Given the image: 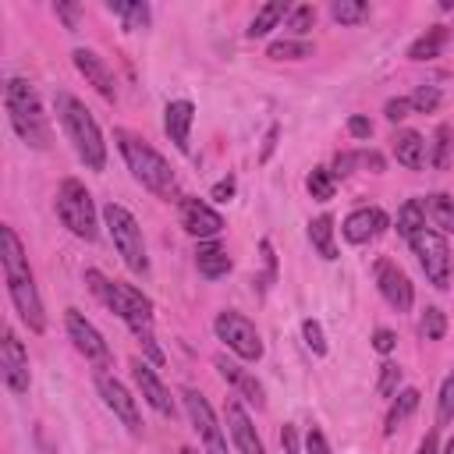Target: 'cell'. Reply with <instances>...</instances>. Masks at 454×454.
I'll list each match as a JSON object with an SVG mask.
<instances>
[{
	"mask_svg": "<svg viewBox=\"0 0 454 454\" xmlns=\"http://www.w3.org/2000/svg\"><path fill=\"white\" fill-rule=\"evenodd\" d=\"M436 419L440 422H450L454 419V372L443 380L440 387V397H436Z\"/></svg>",
	"mask_w": 454,
	"mask_h": 454,
	"instance_id": "f35d334b",
	"label": "cell"
},
{
	"mask_svg": "<svg viewBox=\"0 0 454 454\" xmlns=\"http://www.w3.org/2000/svg\"><path fill=\"white\" fill-rule=\"evenodd\" d=\"M419 454H436V433H426V440L419 443Z\"/></svg>",
	"mask_w": 454,
	"mask_h": 454,
	"instance_id": "f5cc1de1",
	"label": "cell"
},
{
	"mask_svg": "<svg viewBox=\"0 0 454 454\" xmlns=\"http://www.w3.org/2000/svg\"><path fill=\"white\" fill-rule=\"evenodd\" d=\"M372 277H376V287H380V294H383V301H387L390 309H397V312H408V309H411V301H415V287H411L408 273H404L397 262H390V259H376Z\"/></svg>",
	"mask_w": 454,
	"mask_h": 454,
	"instance_id": "7c38bea8",
	"label": "cell"
},
{
	"mask_svg": "<svg viewBox=\"0 0 454 454\" xmlns=\"http://www.w3.org/2000/svg\"><path fill=\"white\" fill-rule=\"evenodd\" d=\"M408 103H411L415 114H433V110L440 106V89H436V85H419V89L408 96Z\"/></svg>",
	"mask_w": 454,
	"mask_h": 454,
	"instance_id": "d590c367",
	"label": "cell"
},
{
	"mask_svg": "<svg viewBox=\"0 0 454 454\" xmlns=\"http://www.w3.org/2000/svg\"><path fill=\"white\" fill-rule=\"evenodd\" d=\"M277 135H280V128L273 124V128L266 131V142H262V156H259V160H270V156H273V149H277Z\"/></svg>",
	"mask_w": 454,
	"mask_h": 454,
	"instance_id": "816d5d0a",
	"label": "cell"
},
{
	"mask_svg": "<svg viewBox=\"0 0 454 454\" xmlns=\"http://www.w3.org/2000/svg\"><path fill=\"white\" fill-rule=\"evenodd\" d=\"M397 383H401V365H394V362H383V365H380V383H376V390H380L383 397H394Z\"/></svg>",
	"mask_w": 454,
	"mask_h": 454,
	"instance_id": "ab89813d",
	"label": "cell"
},
{
	"mask_svg": "<svg viewBox=\"0 0 454 454\" xmlns=\"http://www.w3.org/2000/svg\"><path fill=\"white\" fill-rule=\"evenodd\" d=\"M103 223L110 231V241L117 248V255L124 259V266L131 273H149V255H145V238H142V227L138 220L121 206V202H106L103 206Z\"/></svg>",
	"mask_w": 454,
	"mask_h": 454,
	"instance_id": "8992f818",
	"label": "cell"
},
{
	"mask_svg": "<svg viewBox=\"0 0 454 454\" xmlns=\"http://www.w3.org/2000/svg\"><path fill=\"white\" fill-rule=\"evenodd\" d=\"M280 443H284L287 454H298V433H294V426H284L280 429Z\"/></svg>",
	"mask_w": 454,
	"mask_h": 454,
	"instance_id": "f907efd6",
	"label": "cell"
},
{
	"mask_svg": "<svg viewBox=\"0 0 454 454\" xmlns=\"http://www.w3.org/2000/svg\"><path fill=\"white\" fill-rule=\"evenodd\" d=\"M355 156H358V163L369 167L372 174H383V156H380L376 149H362V153H355Z\"/></svg>",
	"mask_w": 454,
	"mask_h": 454,
	"instance_id": "681fc988",
	"label": "cell"
},
{
	"mask_svg": "<svg viewBox=\"0 0 454 454\" xmlns=\"http://www.w3.org/2000/svg\"><path fill=\"white\" fill-rule=\"evenodd\" d=\"M387 227H390V216L383 209H376V206H362V209L348 213L344 223H340V231H344V238L351 245H365V241L380 238Z\"/></svg>",
	"mask_w": 454,
	"mask_h": 454,
	"instance_id": "ac0fdd59",
	"label": "cell"
},
{
	"mask_svg": "<svg viewBox=\"0 0 454 454\" xmlns=\"http://www.w3.org/2000/svg\"><path fill=\"white\" fill-rule=\"evenodd\" d=\"M192 124H195V106L188 99H170L163 106V131H167V138L174 142L177 153H188Z\"/></svg>",
	"mask_w": 454,
	"mask_h": 454,
	"instance_id": "ffe728a7",
	"label": "cell"
},
{
	"mask_svg": "<svg viewBox=\"0 0 454 454\" xmlns=\"http://www.w3.org/2000/svg\"><path fill=\"white\" fill-rule=\"evenodd\" d=\"M291 14V4H284V0H270V4H262L259 11H255V18L248 21V39H259V35H266L270 28H277V21L280 18H287Z\"/></svg>",
	"mask_w": 454,
	"mask_h": 454,
	"instance_id": "d4e9b609",
	"label": "cell"
},
{
	"mask_svg": "<svg viewBox=\"0 0 454 454\" xmlns=\"http://www.w3.org/2000/svg\"><path fill=\"white\" fill-rule=\"evenodd\" d=\"M408 245H411V252H415V259H419V266H422L426 280H429L433 287L447 291V287H450V273H454L447 238H443L436 227H422Z\"/></svg>",
	"mask_w": 454,
	"mask_h": 454,
	"instance_id": "ba28073f",
	"label": "cell"
},
{
	"mask_svg": "<svg viewBox=\"0 0 454 454\" xmlns=\"http://www.w3.org/2000/svg\"><path fill=\"white\" fill-rule=\"evenodd\" d=\"M131 376H135V387H138V394L145 397V404L153 408V411H160V415H174V397H170V390L163 387V380L156 376V369L149 365V362H142V358H131Z\"/></svg>",
	"mask_w": 454,
	"mask_h": 454,
	"instance_id": "e0dca14e",
	"label": "cell"
},
{
	"mask_svg": "<svg viewBox=\"0 0 454 454\" xmlns=\"http://www.w3.org/2000/svg\"><path fill=\"white\" fill-rule=\"evenodd\" d=\"M0 376H4L11 394H18V397L28 394V383H32L28 355H25V348H21V340H18V333L11 326L4 330V340H0Z\"/></svg>",
	"mask_w": 454,
	"mask_h": 454,
	"instance_id": "4fadbf2b",
	"label": "cell"
},
{
	"mask_svg": "<svg viewBox=\"0 0 454 454\" xmlns=\"http://www.w3.org/2000/svg\"><path fill=\"white\" fill-rule=\"evenodd\" d=\"M57 216H60V223L74 238L96 241V234H99V227H96V206H92L89 188L78 177H64L60 181V188H57Z\"/></svg>",
	"mask_w": 454,
	"mask_h": 454,
	"instance_id": "52a82bcc",
	"label": "cell"
},
{
	"mask_svg": "<svg viewBox=\"0 0 454 454\" xmlns=\"http://www.w3.org/2000/svg\"><path fill=\"white\" fill-rule=\"evenodd\" d=\"M0 262H4V280H7V298L18 312V319L32 330V333H43L46 330V312H43V298H39V287H35V277H32V266H28V255L14 234L11 223H0Z\"/></svg>",
	"mask_w": 454,
	"mask_h": 454,
	"instance_id": "6da1fadb",
	"label": "cell"
},
{
	"mask_svg": "<svg viewBox=\"0 0 454 454\" xmlns=\"http://www.w3.org/2000/svg\"><path fill=\"white\" fill-rule=\"evenodd\" d=\"M383 114H387V121H404L408 114H411V103H408V96H394V99H387V106H383Z\"/></svg>",
	"mask_w": 454,
	"mask_h": 454,
	"instance_id": "60d3db41",
	"label": "cell"
},
{
	"mask_svg": "<svg viewBox=\"0 0 454 454\" xmlns=\"http://www.w3.org/2000/svg\"><path fill=\"white\" fill-rule=\"evenodd\" d=\"M227 433H231L238 454H266V447H262L248 411L241 408V401H227Z\"/></svg>",
	"mask_w": 454,
	"mask_h": 454,
	"instance_id": "d6986e66",
	"label": "cell"
},
{
	"mask_svg": "<svg viewBox=\"0 0 454 454\" xmlns=\"http://www.w3.org/2000/svg\"><path fill=\"white\" fill-rule=\"evenodd\" d=\"M390 142H394V156H397V163H401V167L419 170V167L426 163V142H422V135H419V131L404 128V131H397Z\"/></svg>",
	"mask_w": 454,
	"mask_h": 454,
	"instance_id": "603a6c76",
	"label": "cell"
},
{
	"mask_svg": "<svg viewBox=\"0 0 454 454\" xmlns=\"http://www.w3.org/2000/svg\"><path fill=\"white\" fill-rule=\"evenodd\" d=\"M78 11H82L78 4H64V0H57V4H53V14H57V18H60V21H64L71 32L78 28Z\"/></svg>",
	"mask_w": 454,
	"mask_h": 454,
	"instance_id": "7bdbcfd3",
	"label": "cell"
},
{
	"mask_svg": "<svg viewBox=\"0 0 454 454\" xmlns=\"http://www.w3.org/2000/svg\"><path fill=\"white\" fill-rule=\"evenodd\" d=\"M181 401H184V411H188V419H192V429L202 436L206 454H227V440H223V429H220V422H216L209 401H206L199 390H192V387L181 390Z\"/></svg>",
	"mask_w": 454,
	"mask_h": 454,
	"instance_id": "8fae6325",
	"label": "cell"
},
{
	"mask_svg": "<svg viewBox=\"0 0 454 454\" xmlns=\"http://www.w3.org/2000/svg\"><path fill=\"white\" fill-rule=\"evenodd\" d=\"M234 188H238V181H234V177H223V181H216V184H213L209 199H213V202H231Z\"/></svg>",
	"mask_w": 454,
	"mask_h": 454,
	"instance_id": "7dc6e473",
	"label": "cell"
},
{
	"mask_svg": "<svg viewBox=\"0 0 454 454\" xmlns=\"http://www.w3.org/2000/svg\"><path fill=\"white\" fill-rule=\"evenodd\" d=\"M301 337H305V348L312 351V355H326V337H323V326H319V319H301Z\"/></svg>",
	"mask_w": 454,
	"mask_h": 454,
	"instance_id": "8d00e7d4",
	"label": "cell"
},
{
	"mask_svg": "<svg viewBox=\"0 0 454 454\" xmlns=\"http://www.w3.org/2000/svg\"><path fill=\"white\" fill-rule=\"evenodd\" d=\"M450 145H454L450 124H436V131H433V167H436V170H447V163H450Z\"/></svg>",
	"mask_w": 454,
	"mask_h": 454,
	"instance_id": "e575fe53",
	"label": "cell"
},
{
	"mask_svg": "<svg viewBox=\"0 0 454 454\" xmlns=\"http://www.w3.org/2000/svg\"><path fill=\"white\" fill-rule=\"evenodd\" d=\"M106 11H110V14H121V18H124V28H149V18H153L149 4H142V0H131V4H124V0H106Z\"/></svg>",
	"mask_w": 454,
	"mask_h": 454,
	"instance_id": "f1b7e54d",
	"label": "cell"
},
{
	"mask_svg": "<svg viewBox=\"0 0 454 454\" xmlns=\"http://www.w3.org/2000/svg\"><path fill=\"white\" fill-rule=\"evenodd\" d=\"M114 138H117V149H121V156H124L131 177H135L142 188H149L153 195L170 199V192L177 188V177H174L170 163H167L145 138H138V135H131V131H124V128H117Z\"/></svg>",
	"mask_w": 454,
	"mask_h": 454,
	"instance_id": "5b68a950",
	"label": "cell"
},
{
	"mask_svg": "<svg viewBox=\"0 0 454 454\" xmlns=\"http://www.w3.org/2000/svg\"><path fill=\"white\" fill-rule=\"evenodd\" d=\"M4 106H7V121L18 131V138L32 149H50V121L43 114L39 92L28 78H7L4 85Z\"/></svg>",
	"mask_w": 454,
	"mask_h": 454,
	"instance_id": "3957f363",
	"label": "cell"
},
{
	"mask_svg": "<svg viewBox=\"0 0 454 454\" xmlns=\"http://www.w3.org/2000/svg\"><path fill=\"white\" fill-rule=\"evenodd\" d=\"M305 188H309V195H312V199L330 202V199H333V192H337V177H333V170H330V167H312V170H309V177H305Z\"/></svg>",
	"mask_w": 454,
	"mask_h": 454,
	"instance_id": "4dcf8cb0",
	"label": "cell"
},
{
	"mask_svg": "<svg viewBox=\"0 0 454 454\" xmlns=\"http://www.w3.org/2000/svg\"><path fill=\"white\" fill-rule=\"evenodd\" d=\"M394 344H397V337H394V330H387V326H380V330L372 333V348H376L380 355H390V351H394Z\"/></svg>",
	"mask_w": 454,
	"mask_h": 454,
	"instance_id": "f6af8a7d",
	"label": "cell"
},
{
	"mask_svg": "<svg viewBox=\"0 0 454 454\" xmlns=\"http://www.w3.org/2000/svg\"><path fill=\"white\" fill-rule=\"evenodd\" d=\"M53 106H57V117H60L78 160L89 170H103L106 167V142H103V131H99L96 117L89 114V106L82 99H74L71 92H57Z\"/></svg>",
	"mask_w": 454,
	"mask_h": 454,
	"instance_id": "277c9868",
	"label": "cell"
},
{
	"mask_svg": "<svg viewBox=\"0 0 454 454\" xmlns=\"http://www.w3.org/2000/svg\"><path fill=\"white\" fill-rule=\"evenodd\" d=\"M266 57H273V60H305V57H312V43H305V39H277V43H270Z\"/></svg>",
	"mask_w": 454,
	"mask_h": 454,
	"instance_id": "1f68e13d",
	"label": "cell"
},
{
	"mask_svg": "<svg viewBox=\"0 0 454 454\" xmlns=\"http://www.w3.org/2000/svg\"><path fill=\"white\" fill-rule=\"evenodd\" d=\"M216 369H220V376L248 401V404H255V408H262L266 404V397H262V387H259V380L252 376V372H245L238 362H227V355H216Z\"/></svg>",
	"mask_w": 454,
	"mask_h": 454,
	"instance_id": "44dd1931",
	"label": "cell"
},
{
	"mask_svg": "<svg viewBox=\"0 0 454 454\" xmlns=\"http://www.w3.org/2000/svg\"><path fill=\"white\" fill-rule=\"evenodd\" d=\"M394 227H397V234H401V238H408V241H411V238L426 227V206H422L419 199H408V202L397 209Z\"/></svg>",
	"mask_w": 454,
	"mask_h": 454,
	"instance_id": "83f0119b",
	"label": "cell"
},
{
	"mask_svg": "<svg viewBox=\"0 0 454 454\" xmlns=\"http://www.w3.org/2000/svg\"><path fill=\"white\" fill-rule=\"evenodd\" d=\"M181 454H199V450L195 447H181Z\"/></svg>",
	"mask_w": 454,
	"mask_h": 454,
	"instance_id": "11a10c76",
	"label": "cell"
},
{
	"mask_svg": "<svg viewBox=\"0 0 454 454\" xmlns=\"http://www.w3.org/2000/svg\"><path fill=\"white\" fill-rule=\"evenodd\" d=\"M348 131H351L355 138H369V135H372V121L362 117V114H355V117H348Z\"/></svg>",
	"mask_w": 454,
	"mask_h": 454,
	"instance_id": "c3c4849f",
	"label": "cell"
},
{
	"mask_svg": "<svg viewBox=\"0 0 454 454\" xmlns=\"http://www.w3.org/2000/svg\"><path fill=\"white\" fill-rule=\"evenodd\" d=\"M71 60H74V67H78V74L85 78V85H92L103 99H117V82H114V71L106 67V60L96 53V50H85V46H78L74 53H71Z\"/></svg>",
	"mask_w": 454,
	"mask_h": 454,
	"instance_id": "2e32d148",
	"label": "cell"
},
{
	"mask_svg": "<svg viewBox=\"0 0 454 454\" xmlns=\"http://www.w3.org/2000/svg\"><path fill=\"white\" fill-rule=\"evenodd\" d=\"M96 390H99V397H103V404L128 426V433H142V419H138V404H135V397L128 394V387L121 383V380H114L110 372H96Z\"/></svg>",
	"mask_w": 454,
	"mask_h": 454,
	"instance_id": "5bb4252c",
	"label": "cell"
},
{
	"mask_svg": "<svg viewBox=\"0 0 454 454\" xmlns=\"http://www.w3.org/2000/svg\"><path fill=\"white\" fill-rule=\"evenodd\" d=\"M64 326H67V337H71V344L78 348V355H82L85 362H92L96 369H106V365L114 362L110 344H106L103 333L85 319V312L67 309V312H64Z\"/></svg>",
	"mask_w": 454,
	"mask_h": 454,
	"instance_id": "30bf717a",
	"label": "cell"
},
{
	"mask_svg": "<svg viewBox=\"0 0 454 454\" xmlns=\"http://www.w3.org/2000/svg\"><path fill=\"white\" fill-rule=\"evenodd\" d=\"M312 25H316V7H312V4H298V7H291V14H287V28H291V32L305 35Z\"/></svg>",
	"mask_w": 454,
	"mask_h": 454,
	"instance_id": "74e56055",
	"label": "cell"
},
{
	"mask_svg": "<svg viewBox=\"0 0 454 454\" xmlns=\"http://www.w3.org/2000/svg\"><path fill=\"white\" fill-rule=\"evenodd\" d=\"M195 270H199L206 280L227 277V273H231V255H227V248L216 245V241H199V248H195Z\"/></svg>",
	"mask_w": 454,
	"mask_h": 454,
	"instance_id": "7402d4cb",
	"label": "cell"
},
{
	"mask_svg": "<svg viewBox=\"0 0 454 454\" xmlns=\"http://www.w3.org/2000/svg\"><path fill=\"white\" fill-rule=\"evenodd\" d=\"M309 241H312V248L319 252V259H326V262H333L337 259V241H333V216H316V220H309Z\"/></svg>",
	"mask_w": 454,
	"mask_h": 454,
	"instance_id": "cb8c5ba5",
	"label": "cell"
},
{
	"mask_svg": "<svg viewBox=\"0 0 454 454\" xmlns=\"http://www.w3.org/2000/svg\"><path fill=\"white\" fill-rule=\"evenodd\" d=\"M419 397H422V394H419L415 387H404V390L394 397V404H390V411H387V426H383V433H387V436H394V433H397V426H401V422L419 408Z\"/></svg>",
	"mask_w": 454,
	"mask_h": 454,
	"instance_id": "4316f807",
	"label": "cell"
},
{
	"mask_svg": "<svg viewBox=\"0 0 454 454\" xmlns=\"http://www.w3.org/2000/svg\"><path fill=\"white\" fill-rule=\"evenodd\" d=\"M305 450H309V454H330L326 433H323L319 426H309V433H305Z\"/></svg>",
	"mask_w": 454,
	"mask_h": 454,
	"instance_id": "b9f144b4",
	"label": "cell"
},
{
	"mask_svg": "<svg viewBox=\"0 0 454 454\" xmlns=\"http://www.w3.org/2000/svg\"><path fill=\"white\" fill-rule=\"evenodd\" d=\"M426 216L440 227V234L443 231H454V199L450 195H443V192H433V195H426Z\"/></svg>",
	"mask_w": 454,
	"mask_h": 454,
	"instance_id": "f546056e",
	"label": "cell"
},
{
	"mask_svg": "<svg viewBox=\"0 0 454 454\" xmlns=\"http://www.w3.org/2000/svg\"><path fill=\"white\" fill-rule=\"evenodd\" d=\"M85 284H89V291H92L110 312H117V319H121L142 344L153 340V301H149L138 287L121 284V280H106L99 270H85Z\"/></svg>",
	"mask_w": 454,
	"mask_h": 454,
	"instance_id": "7a4b0ae2",
	"label": "cell"
},
{
	"mask_svg": "<svg viewBox=\"0 0 454 454\" xmlns=\"http://www.w3.org/2000/svg\"><path fill=\"white\" fill-rule=\"evenodd\" d=\"M443 46H447V28H443V25H433V28H426V32L408 46V57H411V60H433V57L443 53Z\"/></svg>",
	"mask_w": 454,
	"mask_h": 454,
	"instance_id": "484cf974",
	"label": "cell"
},
{
	"mask_svg": "<svg viewBox=\"0 0 454 454\" xmlns=\"http://www.w3.org/2000/svg\"><path fill=\"white\" fill-rule=\"evenodd\" d=\"M213 330L216 337L227 344V351H234L241 362H259L262 358V337L255 330V323L234 309H223L216 319H213Z\"/></svg>",
	"mask_w": 454,
	"mask_h": 454,
	"instance_id": "9c48e42d",
	"label": "cell"
},
{
	"mask_svg": "<svg viewBox=\"0 0 454 454\" xmlns=\"http://www.w3.org/2000/svg\"><path fill=\"white\" fill-rule=\"evenodd\" d=\"M443 454H454V436L447 440V447H443Z\"/></svg>",
	"mask_w": 454,
	"mask_h": 454,
	"instance_id": "db71d44e",
	"label": "cell"
},
{
	"mask_svg": "<svg viewBox=\"0 0 454 454\" xmlns=\"http://www.w3.org/2000/svg\"><path fill=\"white\" fill-rule=\"evenodd\" d=\"M181 227L192 234V238H199V241H213L220 231H223V216L209 206V202H202V199H181Z\"/></svg>",
	"mask_w": 454,
	"mask_h": 454,
	"instance_id": "9a60e30c",
	"label": "cell"
},
{
	"mask_svg": "<svg viewBox=\"0 0 454 454\" xmlns=\"http://www.w3.org/2000/svg\"><path fill=\"white\" fill-rule=\"evenodd\" d=\"M259 252H262V262H266V277H262V287H270V284H273V277H277V255H273V245H270L266 238H262Z\"/></svg>",
	"mask_w": 454,
	"mask_h": 454,
	"instance_id": "ee69618b",
	"label": "cell"
},
{
	"mask_svg": "<svg viewBox=\"0 0 454 454\" xmlns=\"http://www.w3.org/2000/svg\"><path fill=\"white\" fill-rule=\"evenodd\" d=\"M330 14H333V21H340V25H358V21L369 18V4H365V0H333V4H330Z\"/></svg>",
	"mask_w": 454,
	"mask_h": 454,
	"instance_id": "d6a6232c",
	"label": "cell"
},
{
	"mask_svg": "<svg viewBox=\"0 0 454 454\" xmlns=\"http://www.w3.org/2000/svg\"><path fill=\"white\" fill-rule=\"evenodd\" d=\"M419 333H422V340H443V333H447V316H443V309L426 305V312H422V319H419Z\"/></svg>",
	"mask_w": 454,
	"mask_h": 454,
	"instance_id": "836d02e7",
	"label": "cell"
},
{
	"mask_svg": "<svg viewBox=\"0 0 454 454\" xmlns=\"http://www.w3.org/2000/svg\"><path fill=\"white\" fill-rule=\"evenodd\" d=\"M355 163H358L355 153H337V156H333V177H348V174L355 170Z\"/></svg>",
	"mask_w": 454,
	"mask_h": 454,
	"instance_id": "bcb514c9",
	"label": "cell"
}]
</instances>
